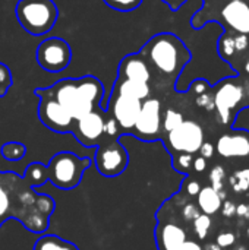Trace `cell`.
I'll list each match as a JSON object with an SVG mask.
<instances>
[{"instance_id":"cell-6","label":"cell","mask_w":249,"mask_h":250,"mask_svg":"<svg viewBox=\"0 0 249 250\" xmlns=\"http://www.w3.org/2000/svg\"><path fill=\"white\" fill-rule=\"evenodd\" d=\"M34 94L40 98L38 119L50 130L56 133H72L75 119L51 94L50 88H37Z\"/></svg>"},{"instance_id":"cell-36","label":"cell","mask_w":249,"mask_h":250,"mask_svg":"<svg viewBox=\"0 0 249 250\" xmlns=\"http://www.w3.org/2000/svg\"><path fill=\"white\" fill-rule=\"evenodd\" d=\"M205 168H207V160H205L204 157L200 155V157L194 158V161H192V170H194V171L203 173Z\"/></svg>"},{"instance_id":"cell-24","label":"cell","mask_w":249,"mask_h":250,"mask_svg":"<svg viewBox=\"0 0 249 250\" xmlns=\"http://www.w3.org/2000/svg\"><path fill=\"white\" fill-rule=\"evenodd\" d=\"M219 54L225 60H230L236 54V47H235V35H223L219 41Z\"/></svg>"},{"instance_id":"cell-32","label":"cell","mask_w":249,"mask_h":250,"mask_svg":"<svg viewBox=\"0 0 249 250\" xmlns=\"http://www.w3.org/2000/svg\"><path fill=\"white\" fill-rule=\"evenodd\" d=\"M235 242H236V236L233 233H230V231H223L216 239V243L220 248H230V246L235 245Z\"/></svg>"},{"instance_id":"cell-27","label":"cell","mask_w":249,"mask_h":250,"mask_svg":"<svg viewBox=\"0 0 249 250\" xmlns=\"http://www.w3.org/2000/svg\"><path fill=\"white\" fill-rule=\"evenodd\" d=\"M103 1L109 7H112L117 12H123V13L135 10L142 3V0H103Z\"/></svg>"},{"instance_id":"cell-26","label":"cell","mask_w":249,"mask_h":250,"mask_svg":"<svg viewBox=\"0 0 249 250\" xmlns=\"http://www.w3.org/2000/svg\"><path fill=\"white\" fill-rule=\"evenodd\" d=\"M194 155L192 154H176L173 155V168L179 173L188 174L192 168Z\"/></svg>"},{"instance_id":"cell-38","label":"cell","mask_w":249,"mask_h":250,"mask_svg":"<svg viewBox=\"0 0 249 250\" xmlns=\"http://www.w3.org/2000/svg\"><path fill=\"white\" fill-rule=\"evenodd\" d=\"M178 250H203V248L197 243V242H194V240H185Z\"/></svg>"},{"instance_id":"cell-34","label":"cell","mask_w":249,"mask_h":250,"mask_svg":"<svg viewBox=\"0 0 249 250\" xmlns=\"http://www.w3.org/2000/svg\"><path fill=\"white\" fill-rule=\"evenodd\" d=\"M249 38L247 34H236L235 35V47H236V53H242L248 48Z\"/></svg>"},{"instance_id":"cell-3","label":"cell","mask_w":249,"mask_h":250,"mask_svg":"<svg viewBox=\"0 0 249 250\" xmlns=\"http://www.w3.org/2000/svg\"><path fill=\"white\" fill-rule=\"evenodd\" d=\"M50 91L54 98L68 108L75 120L101 108L104 98V86L101 81L92 75L76 79H62L50 86Z\"/></svg>"},{"instance_id":"cell-25","label":"cell","mask_w":249,"mask_h":250,"mask_svg":"<svg viewBox=\"0 0 249 250\" xmlns=\"http://www.w3.org/2000/svg\"><path fill=\"white\" fill-rule=\"evenodd\" d=\"M210 229H211V218H210V215L200 214V215L194 220V231L197 233L198 239L204 240V239L208 236Z\"/></svg>"},{"instance_id":"cell-12","label":"cell","mask_w":249,"mask_h":250,"mask_svg":"<svg viewBox=\"0 0 249 250\" xmlns=\"http://www.w3.org/2000/svg\"><path fill=\"white\" fill-rule=\"evenodd\" d=\"M106 119H107V111L103 108H97L85 114L84 117L75 120L72 133L81 145H84L85 148H94L106 138L104 135Z\"/></svg>"},{"instance_id":"cell-1","label":"cell","mask_w":249,"mask_h":250,"mask_svg":"<svg viewBox=\"0 0 249 250\" xmlns=\"http://www.w3.org/2000/svg\"><path fill=\"white\" fill-rule=\"evenodd\" d=\"M56 202L13 171H0V227L9 220L19 221L28 231L43 234L50 227Z\"/></svg>"},{"instance_id":"cell-16","label":"cell","mask_w":249,"mask_h":250,"mask_svg":"<svg viewBox=\"0 0 249 250\" xmlns=\"http://www.w3.org/2000/svg\"><path fill=\"white\" fill-rule=\"evenodd\" d=\"M223 158H249V132L238 130L223 135L216 145Z\"/></svg>"},{"instance_id":"cell-42","label":"cell","mask_w":249,"mask_h":250,"mask_svg":"<svg viewBox=\"0 0 249 250\" xmlns=\"http://www.w3.org/2000/svg\"><path fill=\"white\" fill-rule=\"evenodd\" d=\"M205 250H222V248H220L217 243H214V245H208V246L205 248Z\"/></svg>"},{"instance_id":"cell-19","label":"cell","mask_w":249,"mask_h":250,"mask_svg":"<svg viewBox=\"0 0 249 250\" xmlns=\"http://www.w3.org/2000/svg\"><path fill=\"white\" fill-rule=\"evenodd\" d=\"M198 196V208L200 211H203V214L205 215H214L220 211L223 202L222 198L219 195V190H216L211 186H205L201 188Z\"/></svg>"},{"instance_id":"cell-21","label":"cell","mask_w":249,"mask_h":250,"mask_svg":"<svg viewBox=\"0 0 249 250\" xmlns=\"http://www.w3.org/2000/svg\"><path fill=\"white\" fill-rule=\"evenodd\" d=\"M32 250H79L73 243L56 236V234H43L34 245Z\"/></svg>"},{"instance_id":"cell-23","label":"cell","mask_w":249,"mask_h":250,"mask_svg":"<svg viewBox=\"0 0 249 250\" xmlns=\"http://www.w3.org/2000/svg\"><path fill=\"white\" fill-rule=\"evenodd\" d=\"M182 122H183L182 113H179V111H176V110H173V108L166 110V113H164L163 117H161V129H163V133L166 135L167 132L173 130V129L178 127Z\"/></svg>"},{"instance_id":"cell-13","label":"cell","mask_w":249,"mask_h":250,"mask_svg":"<svg viewBox=\"0 0 249 250\" xmlns=\"http://www.w3.org/2000/svg\"><path fill=\"white\" fill-rule=\"evenodd\" d=\"M214 97V107L219 111L220 120L225 125H232V111L236 108V105L242 101V88L232 82L230 79H226L220 83L217 92Z\"/></svg>"},{"instance_id":"cell-44","label":"cell","mask_w":249,"mask_h":250,"mask_svg":"<svg viewBox=\"0 0 249 250\" xmlns=\"http://www.w3.org/2000/svg\"><path fill=\"white\" fill-rule=\"evenodd\" d=\"M248 236H249V227H248Z\"/></svg>"},{"instance_id":"cell-20","label":"cell","mask_w":249,"mask_h":250,"mask_svg":"<svg viewBox=\"0 0 249 250\" xmlns=\"http://www.w3.org/2000/svg\"><path fill=\"white\" fill-rule=\"evenodd\" d=\"M23 179L29 183L31 188H41L48 182V170L43 163H31L23 173Z\"/></svg>"},{"instance_id":"cell-37","label":"cell","mask_w":249,"mask_h":250,"mask_svg":"<svg viewBox=\"0 0 249 250\" xmlns=\"http://www.w3.org/2000/svg\"><path fill=\"white\" fill-rule=\"evenodd\" d=\"M185 188H186V193H188L189 196H197V195L200 193V190H201V186H200V183H198L197 180H189V182H186Z\"/></svg>"},{"instance_id":"cell-33","label":"cell","mask_w":249,"mask_h":250,"mask_svg":"<svg viewBox=\"0 0 249 250\" xmlns=\"http://www.w3.org/2000/svg\"><path fill=\"white\" fill-rule=\"evenodd\" d=\"M198 215H200V208H197L194 204H188V205H185L183 209H182V217H183L186 221H194Z\"/></svg>"},{"instance_id":"cell-35","label":"cell","mask_w":249,"mask_h":250,"mask_svg":"<svg viewBox=\"0 0 249 250\" xmlns=\"http://www.w3.org/2000/svg\"><path fill=\"white\" fill-rule=\"evenodd\" d=\"M198 152L201 154V157H204V158L207 160V158H211V157L214 155L216 148L213 146V144H210V142H204V144L201 145V148H200V151H198Z\"/></svg>"},{"instance_id":"cell-2","label":"cell","mask_w":249,"mask_h":250,"mask_svg":"<svg viewBox=\"0 0 249 250\" xmlns=\"http://www.w3.org/2000/svg\"><path fill=\"white\" fill-rule=\"evenodd\" d=\"M139 53L147 60L151 72L156 70L160 78L170 83H175L191 60V51L188 47L172 32H161L151 37Z\"/></svg>"},{"instance_id":"cell-17","label":"cell","mask_w":249,"mask_h":250,"mask_svg":"<svg viewBox=\"0 0 249 250\" xmlns=\"http://www.w3.org/2000/svg\"><path fill=\"white\" fill-rule=\"evenodd\" d=\"M186 233L185 230L172 221L160 223L156 230V243L158 250H178V248L185 242Z\"/></svg>"},{"instance_id":"cell-40","label":"cell","mask_w":249,"mask_h":250,"mask_svg":"<svg viewBox=\"0 0 249 250\" xmlns=\"http://www.w3.org/2000/svg\"><path fill=\"white\" fill-rule=\"evenodd\" d=\"M164 3H167L169 6H170V9H173V10H178L186 0H163Z\"/></svg>"},{"instance_id":"cell-9","label":"cell","mask_w":249,"mask_h":250,"mask_svg":"<svg viewBox=\"0 0 249 250\" xmlns=\"http://www.w3.org/2000/svg\"><path fill=\"white\" fill-rule=\"evenodd\" d=\"M166 148L172 155L195 154L204 144V130L194 120H183L178 127L166 133L163 138Z\"/></svg>"},{"instance_id":"cell-7","label":"cell","mask_w":249,"mask_h":250,"mask_svg":"<svg viewBox=\"0 0 249 250\" xmlns=\"http://www.w3.org/2000/svg\"><path fill=\"white\" fill-rule=\"evenodd\" d=\"M94 164L98 173L104 177L120 176L129 164V154L120 141L104 138L98 145L94 155Z\"/></svg>"},{"instance_id":"cell-4","label":"cell","mask_w":249,"mask_h":250,"mask_svg":"<svg viewBox=\"0 0 249 250\" xmlns=\"http://www.w3.org/2000/svg\"><path fill=\"white\" fill-rule=\"evenodd\" d=\"M15 13L19 25L34 37L51 31L59 18V9L53 0H19Z\"/></svg>"},{"instance_id":"cell-14","label":"cell","mask_w":249,"mask_h":250,"mask_svg":"<svg viewBox=\"0 0 249 250\" xmlns=\"http://www.w3.org/2000/svg\"><path fill=\"white\" fill-rule=\"evenodd\" d=\"M117 78L151 83L153 72H151V67L147 63V60L138 51V53L128 54L120 60L119 69H117Z\"/></svg>"},{"instance_id":"cell-18","label":"cell","mask_w":249,"mask_h":250,"mask_svg":"<svg viewBox=\"0 0 249 250\" xmlns=\"http://www.w3.org/2000/svg\"><path fill=\"white\" fill-rule=\"evenodd\" d=\"M113 91L128 94L131 97H135L141 101L151 97V85L145 82H136V81H128L116 78V82L113 85Z\"/></svg>"},{"instance_id":"cell-5","label":"cell","mask_w":249,"mask_h":250,"mask_svg":"<svg viewBox=\"0 0 249 250\" xmlns=\"http://www.w3.org/2000/svg\"><path fill=\"white\" fill-rule=\"evenodd\" d=\"M92 166L88 157H78L70 151H62L51 157L47 170L48 182L62 190H72L79 186L84 173Z\"/></svg>"},{"instance_id":"cell-31","label":"cell","mask_w":249,"mask_h":250,"mask_svg":"<svg viewBox=\"0 0 249 250\" xmlns=\"http://www.w3.org/2000/svg\"><path fill=\"white\" fill-rule=\"evenodd\" d=\"M195 101H197V104L200 107H204L207 110H213L214 108V97L208 92V89L201 92V94H197V100Z\"/></svg>"},{"instance_id":"cell-22","label":"cell","mask_w":249,"mask_h":250,"mask_svg":"<svg viewBox=\"0 0 249 250\" xmlns=\"http://www.w3.org/2000/svg\"><path fill=\"white\" fill-rule=\"evenodd\" d=\"M26 146L22 142H6L0 148V154L4 160L16 163L21 161L26 155Z\"/></svg>"},{"instance_id":"cell-39","label":"cell","mask_w":249,"mask_h":250,"mask_svg":"<svg viewBox=\"0 0 249 250\" xmlns=\"http://www.w3.org/2000/svg\"><path fill=\"white\" fill-rule=\"evenodd\" d=\"M220 211H222L226 217H229V212H230V215L236 214V207H235L233 204H230V202H226L225 205H222Z\"/></svg>"},{"instance_id":"cell-41","label":"cell","mask_w":249,"mask_h":250,"mask_svg":"<svg viewBox=\"0 0 249 250\" xmlns=\"http://www.w3.org/2000/svg\"><path fill=\"white\" fill-rule=\"evenodd\" d=\"M236 214H238V215H242V217H245V218H248L249 207L248 205H245V204H242L241 207H238V208H236Z\"/></svg>"},{"instance_id":"cell-11","label":"cell","mask_w":249,"mask_h":250,"mask_svg":"<svg viewBox=\"0 0 249 250\" xmlns=\"http://www.w3.org/2000/svg\"><path fill=\"white\" fill-rule=\"evenodd\" d=\"M141 107H142L141 100L112 89V94L109 97V104L106 105V111L109 113L110 117L116 120L122 133L123 132L129 133L139 116Z\"/></svg>"},{"instance_id":"cell-43","label":"cell","mask_w":249,"mask_h":250,"mask_svg":"<svg viewBox=\"0 0 249 250\" xmlns=\"http://www.w3.org/2000/svg\"><path fill=\"white\" fill-rule=\"evenodd\" d=\"M245 70H247V72L249 73V59H248V62L245 63Z\"/></svg>"},{"instance_id":"cell-10","label":"cell","mask_w":249,"mask_h":250,"mask_svg":"<svg viewBox=\"0 0 249 250\" xmlns=\"http://www.w3.org/2000/svg\"><path fill=\"white\" fill-rule=\"evenodd\" d=\"M161 117H163V113H161L160 100L150 97L142 101L139 116L129 133L144 142L158 141L163 138Z\"/></svg>"},{"instance_id":"cell-28","label":"cell","mask_w":249,"mask_h":250,"mask_svg":"<svg viewBox=\"0 0 249 250\" xmlns=\"http://www.w3.org/2000/svg\"><path fill=\"white\" fill-rule=\"evenodd\" d=\"M230 183H232V188H233L236 192H241V190H247V189H249V170L236 171V173L232 176Z\"/></svg>"},{"instance_id":"cell-30","label":"cell","mask_w":249,"mask_h":250,"mask_svg":"<svg viewBox=\"0 0 249 250\" xmlns=\"http://www.w3.org/2000/svg\"><path fill=\"white\" fill-rule=\"evenodd\" d=\"M223 180H225V170L222 166H217L211 170L210 173V182H211V188H214L216 190L222 189L223 186Z\"/></svg>"},{"instance_id":"cell-15","label":"cell","mask_w":249,"mask_h":250,"mask_svg":"<svg viewBox=\"0 0 249 250\" xmlns=\"http://www.w3.org/2000/svg\"><path fill=\"white\" fill-rule=\"evenodd\" d=\"M222 21L236 34H249V4L247 0H229L222 12Z\"/></svg>"},{"instance_id":"cell-29","label":"cell","mask_w":249,"mask_h":250,"mask_svg":"<svg viewBox=\"0 0 249 250\" xmlns=\"http://www.w3.org/2000/svg\"><path fill=\"white\" fill-rule=\"evenodd\" d=\"M12 83H13V79H12L10 69L4 63H0V98L7 94Z\"/></svg>"},{"instance_id":"cell-8","label":"cell","mask_w":249,"mask_h":250,"mask_svg":"<svg viewBox=\"0 0 249 250\" xmlns=\"http://www.w3.org/2000/svg\"><path fill=\"white\" fill-rule=\"evenodd\" d=\"M35 59L43 70L50 73H60L69 66L72 60V48L63 38L48 37L37 47Z\"/></svg>"}]
</instances>
